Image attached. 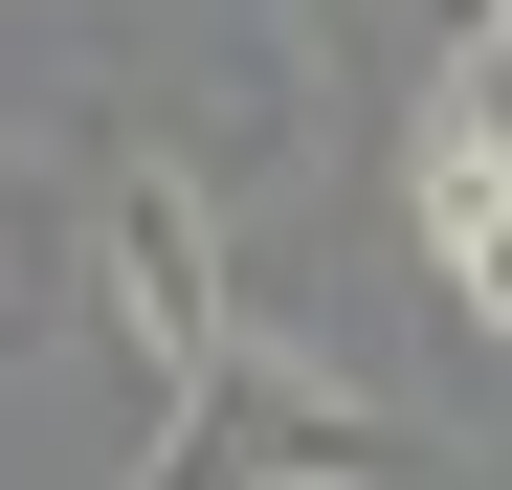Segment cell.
<instances>
[{
	"instance_id": "obj_2",
	"label": "cell",
	"mask_w": 512,
	"mask_h": 490,
	"mask_svg": "<svg viewBox=\"0 0 512 490\" xmlns=\"http://www.w3.org/2000/svg\"><path fill=\"white\" fill-rule=\"evenodd\" d=\"M90 312H112V357H134V446H156V424L223 379V335H245V290H223V201L179 179V156H112V179H90Z\"/></svg>"
},
{
	"instance_id": "obj_1",
	"label": "cell",
	"mask_w": 512,
	"mask_h": 490,
	"mask_svg": "<svg viewBox=\"0 0 512 490\" xmlns=\"http://www.w3.org/2000/svg\"><path fill=\"white\" fill-rule=\"evenodd\" d=\"M134 490H423V424H401V401H357V379H312L268 312H245L223 379L134 446Z\"/></svg>"
},
{
	"instance_id": "obj_3",
	"label": "cell",
	"mask_w": 512,
	"mask_h": 490,
	"mask_svg": "<svg viewBox=\"0 0 512 490\" xmlns=\"http://www.w3.org/2000/svg\"><path fill=\"white\" fill-rule=\"evenodd\" d=\"M401 223H423V268H446V312L512 357V112L490 90H446V112L401 134Z\"/></svg>"
},
{
	"instance_id": "obj_5",
	"label": "cell",
	"mask_w": 512,
	"mask_h": 490,
	"mask_svg": "<svg viewBox=\"0 0 512 490\" xmlns=\"http://www.w3.org/2000/svg\"><path fill=\"white\" fill-rule=\"evenodd\" d=\"M423 45H446L468 90H490V45H512V0H423Z\"/></svg>"
},
{
	"instance_id": "obj_4",
	"label": "cell",
	"mask_w": 512,
	"mask_h": 490,
	"mask_svg": "<svg viewBox=\"0 0 512 490\" xmlns=\"http://www.w3.org/2000/svg\"><path fill=\"white\" fill-rule=\"evenodd\" d=\"M45 335H90V156L0 134V379H23Z\"/></svg>"
}]
</instances>
